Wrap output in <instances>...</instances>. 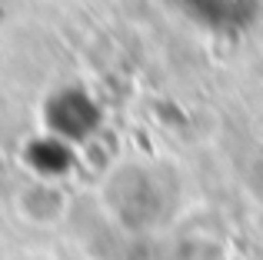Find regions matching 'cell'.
<instances>
[{
    "mask_svg": "<svg viewBox=\"0 0 263 260\" xmlns=\"http://www.w3.org/2000/svg\"><path fill=\"white\" fill-rule=\"evenodd\" d=\"M47 134H57L67 143H87L103 127V110L87 90L80 87H64L47 100Z\"/></svg>",
    "mask_w": 263,
    "mask_h": 260,
    "instance_id": "obj_1",
    "label": "cell"
},
{
    "mask_svg": "<svg viewBox=\"0 0 263 260\" xmlns=\"http://www.w3.org/2000/svg\"><path fill=\"white\" fill-rule=\"evenodd\" d=\"M167 4L213 33L247 30L263 10V0H167Z\"/></svg>",
    "mask_w": 263,
    "mask_h": 260,
    "instance_id": "obj_2",
    "label": "cell"
},
{
    "mask_svg": "<svg viewBox=\"0 0 263 260\" xmlns=\"http://www.w3.org/2000/svg\"><path fill=\"white\" fill-rule=\"evenodd\" d=\"M27 163L44 177H60L73 167V143L60 140L57 134H44L27 147Z\"/></svg>",
    "mask_w": 263,
    "mask_h": 260,
    "instance_id": "obj_3",
    "label": "cell"
}]
</instances>
